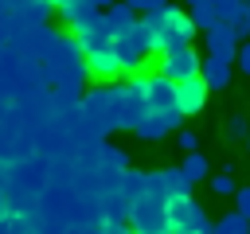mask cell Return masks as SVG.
<instances>
[{
  "instance_id": "3",
  "label": "cell",
  "mask_w": 250,
  "mask_h": 234,
  "mask_svg": "<svg viewBox=\"0 0 250 234\" xmlns=\"http://www.w3.org/2000/svg\"><path fill=\"white\" fill-rule=\"evenodd\" d=\"M148 27H152V35H156V51L160 55H168V51H180V47H191V39H195V27H191V20H188V12L184 8H164V12H152V16H141Z\"/></svg>"
},
{
  "instance_id": "27",
  "label": "cell",
  "mask_w": 250,
  "mask_h": 234,
  "mask_svg": "<svg viewBox=\"0 0 250 234\" xmlns=\"http://www.w3.org/2000/svg\"><path fill=\"white\" fill-rule=\"evenodd\" d=\"M234 211H238L242 218H250V187H238V191H234Z\"/></svg>"
},
{
  "instance_id": "23",
  "label": "cell",
  "mask_w": 250,
  "mask_h": 234,
  "mask_svg": "<svg viewBox=\"0 0 250 234\" xmlns=\"http://www.w3.org/2000/svg\"><path fill=\"white\" fill-rule=\"evenodd\" d=\"M211 191H215V195H234V191H238V187H234V176H230V172L211 176Z\"/></svg>"
},
{
  "instance_id": "16",
  "label": "cell",
  "mask_w": 250,
  "mask_h": 234,
  "mask_svg": "<svg viewBox=\"0 0 250 234\" xmlns=\"http://www.w3.org/2000/svg\"><path fill=\"white\" fill-rule=\"evenodd\" d=\"M188 20H191V27H195V31H211V27L219 23L215 0H195V4H188Z\"/></svg>"
},
{
  "instance_id": "5",
  "label": "cell",
  "mask_w": 250,
  "mask_h": 234,
  "mask_svg": "<svg viewBox=\"0 0 250 234\" xmlns=\"http://www.w3.org/2000/svg\"><path fill=\"white\" fill-rule=\"evenodd\" d=\"M145 86H148V74L137 70L129 74V82L121 86V129H137L145 117H148V98H145Z\"/></svg>"
},
{
  "instance_id": "21",
  "label": "cell",
  "mask_w": 250,
  "mask_h": 234,
  "mask_svg": "<svg viewBox=\"0 0 250 234\" xmlns=\"http://www.w3.org/2000/svg\"><path fill=\"white\" fill-rule=\"evenodd\" d=\"M215 234H250V218H242L238 211H227L219 222H211Z\"/></svg>"
},
{
  "instance_id": "17",
  "label": "cell",
  "mask_w": 250,
  "mask_h": 234,
  "mask_svg": "<svg viewBox=\"0 0 250 234\" xmlns=\"http://www.w3.org/2000/svg\"><path fill=\"white\" fill-rule=\"evenodd\" d=\"M105 23H109V35H121V31H129V27L137 23V12H133V8H125V0H121V4H109Z\"/></svg>"
},
{
  "instance_id": "20",
  "label": "cell",
  "mask_w": 250,
  "mask_h": 234,
  "mask_svg": "<svg viewBox=\"0 0 250 234\" xmlns=\"http://www.w3.org/2000/svg\"><path fill=\"white\" fill-rule=\"evenodd\" d=\"M160 179H164V191L176 199V195H191V183L184 179L180 168H160Z\"/></svg>"
},
{
  "instance_id": "34",
  "label": "cell",
  "mask_w": 250,
  "mask_h": 234,
  "mask_svg": "<svg viewBox=\"0 0 250 234\" xmlns=\"http://www.w3.org/2000/svg\"><path fill=\"white\" fill-rule=\"evenodd\" d=\"M164 234H180V230H164Z\"/></svg>"
},
{
  "instance_id": "18",
  "label": "cell",
  "mask_w": 250,
  "mask_h": 234,
  "mask_svg": "<svg viewBox=\"0 0 250 234\" xmlns=\"http://www.w3.org/2000/svg\"><path fill=\"white\" fill-rule=\"evenodd\" d=\"M180 172H184V179H188V183H199V179H207L211 164H207V156H203V152H188V156H184V164H180Z\"/></svg>"
},
{
  "instance_id": "19",
  "label": "cell",
  "mask_w": 250,
  "mask_h": 234,
  "mask_svg": "<svg viewBox=\"0 0 250 234\" xmlns=\"http://www.w3.org/2000/svg\"><path fill=\"white\" fill-rule=\"evenodd\" d=\"M51 16V0H20V20L31 27H43V20Z\"/></svg>"
},
{
  "instance_id": "25",
  "label": "cell",
  "mask_w": 250,
  "mask_h": 234,
  "mask_svg": "<svg viewBox=\"0 0 250 234\" xmlns=\"http://www.w3.org/2000/svg\"><path fill=\"white\" fill-rule=\"evenodd\" d=\"M246 133H250V125H246V117H242V113H234V117L227 121V136H230V140H242Z\"/></svg>"
},
{
  "instance_id": "14",
  "label": "cell",
  "mask_w": 250,
  "mask_h": 234,
  "mask_svg": "<svg viewBox=\"0 0 250 234\" xmlns=\"http://www.w3.org/2000/svg\"><path fill=\"white\" fill-rule=\"evenodd\" d=\"M199 78L207 82V90H227L230 78H234V62H223V58H203L199 62Z\"/></svg>"
},
{
  "instance_id": "11",
  "label": "cell",
  "mask_w": 250,
  "mask_h": 234,
  "mask_svg": "<svg viewBox=\"0 0 250 234\" xmlns=\"http://www.w3.org/2000/svg\"><path fill=\"white\" fill-rule=\"evenodd\" d=\"M86 70H90L94 78H102V82H113V78H121V74H125V70H121V62H117L113 43H105V47L90 51V55H86Z\"/></svg>"
},
{
  "instance_id": "22",
  "label": "cell",
  "mask_w": 250,
  "mask_h": 234,
  "mask_svg": "<svg viewBox=\"0 0 250 234\" xmlns=\"http://www.w3.org/2000/svg\"><path fill=\"white\" fill-rule=\"evenodd\" d=\"M227 27L234 31V39H238V43H242V39H250V8H246V4H238V8H234V16L227 20Z\"/></svg>"
},
{
  "instance_id": "26",
  "label": "cell",
  "mask_w": 250,
  "mask_h": 234,
  "mask_svg": "<svg viewBox=\"0 0 250 234\" xmlns=\"http://www.w3.org/2000/svg\"><path fill=\"white\" fill-rule=\"evenodd\" d=\"M176 144H180L184 152H199V136H195L191 129H176Z\"/></svg>"
},
{
  "instance_id": "10",
  "label": "cell",
  "mask_w": 250,
  "mask_h": 234,
  "mask_svg": "<svg viewBox=\"0 0 250 234\" xmlns=\"http://www.w3.org/2000/svg\"><path fill=\"white\" fill-rule=\"evenodd\" d=\"M203 43H207V55H211V58L234 62V55H238V39H234V31H230L227 23H215L211 31H203Z\"/></svg>"
},
{
  "instance_id": "24",
  "label": "cell",
  "mask_w": 250,
  "mask_h": 234,
  "mask_svg": "<svg viewBox=\"0 0 250 234\" xmlns=\"http://www.w3.org/2000/svg\"><path fill=\"white\" fill-rule=\"evenodd\" d=\"M98 234H137V230L129 226V218H102Z\"/></svg>"
},
{
  "instance_id": "31",
  "label": "cell",
  "mask_w": 250,
  "mask_h": 234,
  "mask_svg": "<svg viewBox=\"0 0 250 234\" xmlns=\"http://www.w3.org/2000/svg\"><path fill=\"white\" fill-rule=\"evenodd\" d=\"M4 218H8V199H4V191H0V226H4Z\"/></svg>"
},
{
  "instance_id": "35",
  "label": "cell",
  "mask_w": 250,
  "mask_h": 234,
  "mask_svg": "<svg viewBox=\"0 0 250 234\" xmlns=\"http://www.w3.org/2000/svg\"><path fill=\"white\" fill-rule=\"evenodd\" d=\"M242 4H246V8H250V0H242Z\"/></svg>"
},
{
  "instance_id": "9",
  "label": "cell",
  "mask_w": 250,
  "mask_h": 234,
  "mask_svg": "<svg viewBox=\"0 0 250 234\" xmlns=\"http://www.w3.org/2000/svg\"><path fill=\"white\" fill-rule=\"evenodd\" d=\"M145 98H148V113H180L176 105V82H168L164 74H148V86H145Z\"/></svg>"
},
{
  "instance_id": "32",
  "label": "cell",
  "mask_w": 250,
  "mask_h": 234,
  "mask_svg": "<svg viewBox=\"0 0 250 234\" xmlns=\"http://www.w3.org/2000/svg\"><path fill=\"white\" fill-rule=\"evenodd\" d=\"M86 4H90V8H102V4H109V0H86Z\"/></svg>"
},
{
  "instance_id": "1",
  "label": "cell",
  "mask_w": 250,
  "mask_h": 234,
  "mask_svg": "<svg viewBox=\"0 0 250 234\" xmlns=\"http://www.w3.org/2000/svg\"><path fill=\"white\" fill-rule=\"evenodd\" d=\"M78 109H82V121H86L90 136H105V133L121 129V86H117V82L94 86V90L78 101Z\"/></svg>"
},
{
  "instance_id": "13",
  "label": "cell",
  "mask_w": 250,
  "mask_h": 234,
  "mask_svg": "<svg viewBox=\"0 0 250 234\" xmlns=\"http://www.w3.org/2000/svg\"><path fill=\"white\" fill-rule=\"evenodd\" d=\"M180 125H184V113H164V117H160V113H148V117H145L133 133H137L141 140H160V136L176 133Z\"/></svg>"
},
{
  "instance_id": "6",
  "label": "cell",
  "mask_w": 250,
  "mask_h": 234,
  "mask_svg": "<svg viewBox=\"0 0 250 234\" xmlns=\"http://www.w3.org/2000/svg\"><path fill=\"white\" fill-rule=\"evenodd\" d=\"M129 226L137 234H164L168 230V203L152 199V195H141V203L129 207Z\"/></svg>"
},
{
  "instance_id": "2",
  "label": "cell",
  "mask_w": 250,
  "mask_h": 234,
  "mask_svg": "<svg viewBox=\"0 0 250 234\" xmlns=\"http://www.w3.org/2000/svg\"><path fill=\"white\" fill-rule=\"evenodd\" d=\"M47 55H51L47 66H51V78L59 82V94H78L82 82H86V74H90V70H86V55L78 51V43L59 35V43H55Z\"/></svg>"
},
{
  "instance_id": "28",
  "label": "cell",
  "mask_w": 250,
  "mask_h": 234,
  "mask_svg": "<svg viewBox=\"0 0 250 234\" xmlns=\"http://www.w3.org/2000/svg\"><path fill=\"white\" fill-rule=\"evenodd\" d=\"M242 0H215V12H219V23H227L230 16H234V8H238Z\"/></svg>"
},
{
  "instance_id": "29",
  "label": "cell",
  "mask_w": 250,
  "mask_h": 234,
  "mask_svg": "<svg viewBox=\"0 0 250 234\" xmlns=\"http://www.w3.org/2000/svg\"><path fill=\"white\" fill-rule=\"evenodd\" d=\"M234 62H238V70H242V74H250V39H246V43H238Z\"/></svg>"
},
{
  "instance_id": "4",
  "label": "cell",
  "mask_w": 250,
  "mask_h": 234,
  "mask_svg": "<svg viewBox=\"0 0 250 234\" xmlns=\"http://www.w3.org/2000/svg\"><path fill=\"white\" fill-rule=\"evenodd\" d=\"M113 51H117L121 70H125V74H137V70L145 66V58L156 51V35H152V27H148L145 20H137L129 31L113 35Z\"/></svg>"
},
{
  "instance_id": "8",
  "label": "cell",
  "mask_w": 250,
  "mask_h": 234,
  "mask_svg": "<svg viewBox=\"0 0 250 234\" xmlns=\"http://www.w3.org/2000/svg\"><path fill=\"white\" fill-rule=\"evenodd\" d=\"M199 55H195V47H180V51H168V55H160V70L156 74H164L168 82H184V78H195L199 74Z\"/></svg>"
},
{
  "instance_id": "36",
  "label": "cell",
  "mask_w": 250,
  "mask_h": 234,
  "mask_svg": "<svg viewBox=\"0 0 250 234\" xmlns=\"http://www.w3.org/2000/svg\"><path fill=\"white\" fill-rule=\"evenodd\" d=\"M188 4H195V0H188Z\"/></svg>"
},
{
  "instance_id": "33",
  "label": "cell",
  "mask_w": 250,
  "mask_h": 234,
  "mask_svg": "<svg viewBox=\"0 0 250 234\" xmlns=\"http://www.w3.org/2000/svg\"><path fill=\"white\" fill-rule=\"evenodd\" d=\"M246 148H250V133H246Z\"/></svg>"
},
{
  "instance_id": "12",
  "label": "cell",
  "mask_w": 250,
  "mask_h": 234,
  "mask_svg": "<svg viewBox=\"0 0 250 234\" xmlns=\"http://www.w3.org/2000/svg\"><path fill=\"white\" fill-rule=\"evenodd\" d=\"M203 101H207V82H203L199 74H195V78L176 82V105H180V113H184V117L199 113V109H203Z\"/></svg>"
},
{
  "instance_id": "7",
  "label": "cell",
  "mask_w": 250,
  "mask_h": 234,
  "mask_svg": "<svg viewBox=\"0 0 250 234\" xmlns=\"http://www.w3.org/2000/svg\"><path fill=\"white\" fill-rule=\"evenodd\" d=\"M207 211L191 199V195H176L168 199V230H180V234H199L207 226Z\"/></svg>"
},
{
  "instance_id": "30",
  "label": "cell",
  "mask_w": 250,
  "mask_h": 234,
  "mask_svg": "<svg viewBox=\"0 0 250 234\" xmlns=\"http://www.w3.org/2000/svg\"><path fill=\"white\" fill-rule=\"evenodd\" d=\"M125 8H133V12L145 16V12H148V0H125Z\"/></svg>"
},
{
  "instance_id": "15",
  "label": "cell",
  "mask_w": 250,
  "mask_h": 234,
  "mask_svg": "<svg viewBox=\"0 0 250 234\" xmlns=\"http://www.w3.org/2000/svg\"><path fill=\"white\" fill-rule=\"evenodd\" d=\"M145 183H148V172H133V168H125L113 191L121 195V203H125V207H133V203H141V195H145Z\"/></svg>"
}]
</instances>
